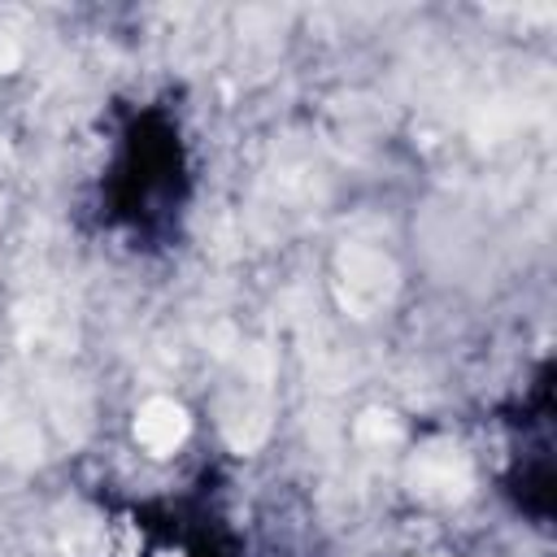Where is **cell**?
Here are the masks:
<instances>
[{
  "label": "cell",
  "instance_id": "1",
  "mask_svg": "<svg viewBox=\"0 0 557 557\" xmlns=\"http://www.w3.org/2000/svg\"><path fill=\"white\" fill-rule=\"evenodd\" d=\"M135 435L148 453H170L183 435H187V418L174 400H148L139 409V422H135Z\"/></svg>",
  "mask_w": 557,
  "mask_h": 557
}]
</instances>
